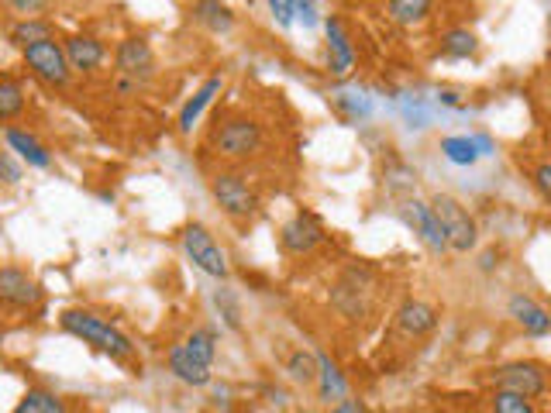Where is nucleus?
<instances>
[{
  "instance_id": "1",
  "label": "nucleus",
  "mask_w": 551,
  "mask_h": 413,
  "mask_svg": "<svg viewBox=\"0 0 551 413\" xmlns=\"http://www.w3.org/2000/svg\"><path fill=\"white\" fill-rule=\"evenodd\" d=\"M59 324H62V331H69L73 338L100 348V352L111 355V358H128L131 352H135V345L124 338L118 327L100 321L97 314H87V310H66V314L59 317Z\"/></svg>"
},
{
  "instance_id": "2",
  "label": "nucleus",
  "mask_w": 551,
  "mask_h": 413,
  "mask_svg": "<svg viewBox=\"0 0 551 413\" xmlns=\"http://www.w3.org/2000/svg\"><path fill=\"white\" fill-rule=\"evenodd\" d=\"M431 210H434V217H438L441 235H445L452 252H472V248H476V241H479L476 217H472L452 193H438V197L431 200Z\"/></svg>"
},
{
  "instance_id": "3",
  "label": "nucleus",
  "mask_w": 551,
  "mask_h": 413,
  "mask_svg": "<svg viewBox=\"0 0 551 413\" xmlns=\"http://www.w3.org/2000/svg\"><path fill=\"white\" fill-rule=\"evenodd\" d=\"M183 252L204 276L211 279H228V259H224L221 245L214 241L204 224H186L183 228Z\"/></svg>"
},
{
  "instance_id": "4",
  "label": "nucleus",
  "mask_w": 551,
  "mask_h": 413,
  "mask_svg": "<svg viewBox=\"0 0 551 413\" xmlns=\"http://www.w3.org/2000/svg\"><path fill=\"white\" fill-rule=\"evenodd\" d=\"M211 193L224 214L235 217V221H248V217L259 210V197H255V190L245 183V176L238 173H217L211 179Z\"/></svg>"
},
{
  "instance_id": "5",
  "label": "nucleus",
  "mask_w": 551,
  "mask_h": 413,
  "mask_svg": "<svg viewBox=\"0 0 551 413\" xmlns=\"http://www.w3.org/2000/svg\"><path fill=\"white\" fill-rule=\"evenodd\" d=\"M214 148L228 159H252L262 148V128L259 121L252 118H231L217 128L214 135Z\"/></svg>"
},
{
  "instance_id": "6",
  "label": "nucleus",
  "mask_w": 551,
  "mask_h": 413,
  "mask_svg": "<svg viewBox=\"0 0 551 413\" xmlns=\"http://www.w3.org/2000/svg\"><path fill=\"white\" fill-rule=\"evenodd\" d=\"M25 62H28L31 73H35L42 83H49V87H66L69 73H73V69H69V59H66V49H62L56 38L38 42V45H28Z\"/></svg>"
},
{
  "instance_id": "7",
  "label": "nucleus",
  "mask_w": 551,
  "mask_h": 413,
  "mask_svg": "<svg viewBox=\"0 0 551 413\" xmlns=\"http://www.w3.org/2000/svg\"><path fill=\"white\" fill-rule=\"evenodd\" d=\"M493 386L496 389H510V393H521L527 400L541 396L548 389V372L538 362H507L493 369Z\"/></svg>"
},
{
  "instance_id": "8",
  "label": "nucleus",
  "mask_w": 551,
  "mask_h": 413,
  "mask_svg": "<svg viewBox=\"0 0 551 413\" xmlns=\"http://www.w3.org/2000/svg\"><path fill=\"white\" fill-rule=\"evenodd\" d=\"M321 241H324V224L321 217L310 214V210H297V214L283 224V231H279V245L290 255H310Z\"/></svg>"
},
{
  "instance_id": "9",
  "label": "nucleus",
  "mask_w": 551,
  "mask_h": 413,
  "mask_svg": "<svg viewBox=\"0 0 551 413\" xmlns=\"http://www.w3.org/2000/svg\"><path fill=\"white\" fill-rule=\"evenodd\" d=\"M0 300H4L7 307H18V310L38 307V303H42V286H38L25 269L4 266L0 269Z\"/></svg>"
},
{
  "instance_id": "10",
  "label": "nucleus",
  "mask_w": 551,
  "mask_h": 413,
  "mask_svg": "<svg viewBox=\"0 0 551 413\" xmlns=\"http://www.w3.org/2000/svg\"><path fill=\"white\" fill-rule=\"evenodd\" d=\"M400 217L407 221V228H414V235L424 241V245L431 248V252H445L448 241L441 235V224L438 217H434L431 204H424V200H407V204L400 207Z\"/></svg>"
},
{
  "instance_id": "11",
  "label": "nucleus",
  "mask_w": 551,
  "mask_h": 413,
  "mask_svg": "<svg viewBox=\"0 0 551 413\" xmlns=\"http://www.w3.org/2000/svg\"><path fill=\"white\" fill-rule=\"evenodd\" d=\"M324 31H328V69H331V76L345 80V76L355 69L352 38H348V31H345V25H341V18L324 21Z\"/></svg>"
},
{
  "instance_id": "12",
  "label": "nucleus",
  "mask_w": 551,
  "mask_h": 413,
  "mask_svg": "<svg viewBox=\"0 0 551 413\" xmlns=\"http://www.w3.org/2000/svg\"><path fill=\"white\" fill-rule=\"evenodd\" d=\"M114 66H118L121 76H131V80L142 76V80H149L152 66H155L149 42H145V38H124L118 45V52H114Z\"/></svg>"
},
{
  "instance_id": "13",
  "label": "nucleus",
  "mask_w": 551,
  "mask_h": 413,
  "mask_svg": "<svg viewBox=\"0 0 551 413\" xmlns=\"http://www.w3.org/2000/svg\"><path fill=\"white\" fill-rule=\"evenodd\" d=\"M507 314L514 317V321L521 324L527 334H534V338H545V334H551V314L541 307L538 300H534V296L514 293L507 300Z\"/></svg>"
},
{
  "instance_id": "14",
  "label": "nucleus",
  "mask_w": 551,
  "mask_h": 413,
  "mask_svg": "<svg viewBox=\"0 0 551 413\" xmlns=\"http://www.w3.org/2000/svg\"><path fill=\"white\" fill-rule=\"evenodd\" d=\"M317 400L324 407H338L341 400L348 396V379L341 376V369L331 362L328 355H317Z\"/></svg>"
},
{
  "instance_id": "15",
  "label": "nucleus",
  "mask_w": 551,
  "mask_h": 413,
  "mask_svg": "<svg viewBox=\"0 0 551 413\" xmlns=\"http://www.w3.org/2000/svg\"><path fill=\"white\" fill-rule=\"evenodd\" d=\"M397 324L403 334H410V338H424V334H431L434 327H438V310L424 300H407L397 310Z\"/></svg>"
},
{
  "instance_id": "16",
  "label": "nucleus",
  "mask_w": 551,
  "mask_h": 413,
  "mask_svg": "<svg viewBox=\"0 0 551 413\" xmlns=\"http://www.w3.org/2000/svg\"><path fill=\"white\" fill-rule=\"evenodd\" d=\"M62 49H66V59H69V69H73V73H93V69L104 62V45H100L93 35L66 38Z\"/></svg>"
},
{
  "instance_id": "17",
  "label": "nucleus",
  "mask_w": 551,
  "mask_h": 413,
  "mask_svg": "<svg viewBox=\"0 0 551 413\" xmlns=\"http://www.w3.org/2000/svg\"><path fill=\"white\" fill-rule=\"evenodd\" d=\"M169 372H173V376L180 379V383H186V386H207L214 379L211 365L197 362V358L186 352L183 345L169 348Z\"/></svg>"
},
{
  "instance_id": "18",
  "label": "nucleus",
  "mask_w": 551,
  "mask_h": 413,
  "mask_svg": "<svg viewBox=\"0 0 551 413\" xmlns=\"http://www.w3.org/2000/svg\"><path fill=\"white\" fill-rule=\"evenodd\" d=\"M4 138H7V148H11V152H18L21 159L28 162V166H35V169H49L52 166L49 148L38 142L35 135H28V131H21V128H7Z\"/></svg>"
},
{
  "instance_id": "19",
  "label": "nucleus",
  "mask_w": 551,
  "mask_h": 413,
  "mask_svg": "<svg viewBox=\"0 0 551 413\" xmlns=\"http://www.w3.org/2000/svg\"><path fill=\"white\" fill-rule=\"evenodd\" d=\"M221 90H224V80H221V76H211V80H207L204 87H200L190 100H186V107L180 111V131H183V135H190L193 124L200 121V114H204L207 107L214 104V97H217Z\"/></svg>"
},
{
  "instance_id": "20",
  "label": "nucleus",
  "mask_w": 551,
  "mask_h": 413,
  "mask_svg": "<svg viewBox=\"0 0 551 413\" xmlns=\"http://www.w3.org/2000/svg\"><path fill=\"white\" fill-rule=\"evenodd\" d=\"M193 21L214 31V35H228L235 28V14H231V7L224 0H197L193 4Z\"/></svg>"
},
{
  "instance_id": "21",
  "label": "nucleus",
  "mask_w": 551,
  "mask_h": 413,
  "mask_svg": "<svg viewBox=\"0 0 551 413\" xmlns=\"http://www.w3.org/2000/svg\"><path fill=\"white\" fill-rule=\"evenodd\" d=\"M441 155H445L452 166H476L483 159V148H479L476 135H448L441 138Z\"/></svg>"
},
{
  "instance_id": "22",
  "label": "nucleus",
  "mask_w": 551,
  "mask_h": 413,
  "mask_svg": "<svg viewBox=\"0 0 551 413\" xmlns=\"http://www.w3.org/2000/svg\"><path fill=\"white\" fill-rule=\"evenodd\" d=\"M14 413H69V410L56 393H49V389H28V393L21 396L18 407H14Z\"/></svg>"
},
{
  "instance_id": "23",
  "label": "nucleus",
  "mask_w": 551,
  "mask_h": 413,
  "mask_svg": "<svg viewBox=\"0 0 551 413\" xmlns=\"http://www.w3.org/2000/svg\"><path fill=\"white\" fill-rule=\"evenodd\" d=\"M286 376H290V383H297V386H314L317 383V355L297 348V352L286 358Z\"/></svg>"
},
{
  "instance_id": "24",
  "label": "nucleus",
  "mask_w": 551,
  "mask_h": 413,
  "mask_svg": "<svg viewBox=\"0 0 551 413\" xmlns=\"http://www.w3.org/2000/svg\"><path fill=\"white\" fill-rule=\"evenodd\" d=\"M52 38V25L49 21H38V18H25L11 28V42L28 49V45H38V42H49Z\"/></svg>"
},
{
  "instance_id": "25",
  "label": "nucleus",
  "mask_w": 551,
  "mask_h": 413,
  "mask_svg": "<svg viewBox=\"0 0 551 413\" xmlns=\"http://www.w3.org/2000/svg\"><path fill=\"white\" fill-rule=\"evenodd\" d=\"M431 4L434 0H390V18L403 28L421 25V21L428 18Z\"/></svg>"
},
{
  "instance_id": "26",
  "label": "nucleus",
  "mask_w": 551,
  "mask_h": 413,
  "mask_svg": "<svg viewBox=\"0 0 551 413\" xmlns=\"http://www.w3.org/2000/svg\"><path fill=\"white\" fill-rule=\"evenodd\" d=\"M476 35H472L469 28H452L445 38H441V52H445L448 59H469L472 52H476Z\"/></svg>"
},
{
  "instance_id": "27",
  "label": "nucleus",
  "mask_w": 551,
  "mask_h": 413,
  "mask_svg": "<svg viewBox=\"0 0 551 413\" xmlns=\"http://www.w3.org/2000/svg\"><path fill=\"white\" fill-rule=\"evenodd\" d=\"M335 104H338V111L345 114L348 121H362V118H369V111H372V100L362 90H341V93H335Z\"/></svg>"
},
{
  "instance_id": "28",
  "label": "nucleus",
  "mask_w": 551,
  "mask_h": 413,
  "mask_svg": "<svg viewBox=\"0 0 551 413\" xmlns=\"http://www.w3.org/2000/svg\"><path fill=\"white\" fill-rule=\"evenodd\" d=\"M25 111V90L14 80H0V121H11Z\"/></svg>"
},
{
  "instance_id": "29",
  "label": "nucleus",
  "mask_w": 551,
  "mask_h": 413,
  "mask_svg": "<svg viewBox=\"0 0 551 413\" xmlns=\"http://www.w3.org/2000/svg\"><path fill=\"white\" fill-rule=\"evenodd\" d=\"M493 413H538L534 400H527L521 393H510V389H496L490 400Z\"/></svg>"
},
{
  "instance_id": "30",
  "label": "nucleus",
  "mask_w": 551,
  "mask_h": 413,
  "mask_svg": "<svg viewBox=\"0 0 551 413\" xmlns=\"http://www.w3.org/2000/svg\"><path fill=\"white\" fill-rule=\"evenodd\" d=\"M183 348L190 352L197 362L204 365H214V355H217V345H214V334L211 331H193L190 338L183 341Z\"/></svg>"
},
{
  "instance_id": "31",
  "label": "nucleus",
  "mask_w": 551,
  "mask_h": 413,
  "mask_svg": "<svg viewBox=\"0 0 551 413\" xmlns=\"http://www.w3.org/2000/svg\"><path fill=\"white\" fill-rule=\"evenodd\" d=\"M214 307L221 310L224 324H228L231 331H238V327H242V307H238V296L231 290H217L214 293Z\"/></svg>"
},
{
  "instance_id": "32",
  "label": "nucleus",
  "mask_w": 551,
  "mask_h": 413,
  "mask_svg": "<svg viewBox=\"0 0 551 413\" xmlns=\"http://www.w3.org/2000/svg\"><path fill=\"white\" fill-rule=\"evenodd\" d=\"M21 176H25V173H21V166H18V162H14L7 152H0V183H7V186H18V183H21Z\"/></svg>"
},
{
  "instance_id": "33",
  "label": "nucleus",
  "mask_w": 551,
  "mask_h": 413,
  "mask_svg": "<svg viewBox=\"0 0 551 413\" xmlns=\"http://www.w3.org/2000/svg\"><path fill=\"white\" fill-rule=\"evenodd\" d=\"M269 11H273V18L283 28H290L293 18H297V11H293V0H269Z\"/></svg>"
},
{
  "instance_id": "34",
  "label": "nucleus",
  "mask_w": 551,
  "mask_h": 413,
  "mask_svg": "<svg viewBox=\"0 0 551 413\" xmlns=\"http://www.w3.org/2000/svg\"><path fill=\"white\" fill-rule=\"evenodd\" d=\"M11 11L25 14V18H35V14H42L45 7H49V0H4Z\"/></svg>"
},
{
  "instance_id": "35",
  "label": "nucleus",
  "mask_w": 551,
  "mask_h": 413,
  "mask_svg": "<svg viewBox=\"0 0 551 413\" xmlns=\"http://www.w3.org/2000/svg\"><path fill=\"white\" fill-rule=\"evenodd\" d=\"M534 186L541 190V197L551 204V162H541V166H534Z\"/></svg>"
},
{
  "instance_id": "36",
  "label": "nucleus",
  "mask_w": 551,
  "mask_h": 413,
  "mask_svg": "<svg viewBox=\"0 0 551 413\" xmlns=\"http://www.w3.org/2000/svg\"><path fill=\"white\" fill-rule=\"evenodd\" d=\"M293 11H297V18L304 21L307 28L317 21V18H314V14H317V11H314V0H293Z\"/></svg>"
},
{
  "instance_id": "37",
  "label": "nucleus",
  "mask_w": 551,
  "mask_h": 413,
  "mask_svg": "<svg viewBox=\"0 0 551 413\" xmlns=\"http://www.w3.org/2000/svg\"><path fill=\"white\" fill-rule=\"evenodd\" d=\"M328 413H366V407H362L359 400H348V396H345V400H341L338 407H331Z\"/></svg>"
}]
</instances>
